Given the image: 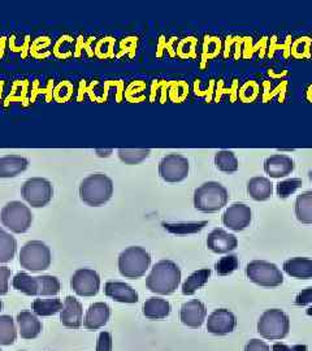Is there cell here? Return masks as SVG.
Here are the masks:
<instances>
[{
    "label": "cell",
    "mask_w": 312,
    "mask_h": 351,
    "mask_svg": "<svg viewBox=\"0 0 312 351\" xmlns=\"http://www.w3.org/2000/svg\"><path fill=\"white\" fill-rule=\"evenodd\" d=\"M190 172V163L184 155H165L159 163V175L165 182L176 184L187 180Z\"/></svg>",
    "instance_id": "obj_10"
},
{
    "label": "cell",
    "mask_w": 312,
    "mask_h": 351,
    "mask_svg": "<svg viewBox=\"0 0 312 351\" xmlns=\"http://www.w3.org/2000/svg\"><path fill=\"white\" fill-rule=\"evenodd\" d=\"M17 339V329L10 315H1L0 316V345L10 346L13 345Z\"/></svg>",
    "instance_id": "obj_30"
},
{
    "label": "cell",
    "mask_w": 312,
    "mask_h": 351,
    "mask_svg": "<svg viewBox=\"0 0 312 351\" xmlns=\"http://www.w3.org/2000/svg\"><path fill=\"white\" fill-rule=\"evenodd\" d=\"M207 247L215 254H228L238 247V239L235 234L224 229H213L207 237Z\"/></svg>",
    "instance_id": "obj_17"
},
{
    "label": "cell",
    "mask_w": 312,
    "mask_h": 351,
    "mask_svg": "<svg viewBox=\"0 0 312 351\" xmlns=\"http://www.w3.org/2000/svg\"><path fill=\"white\" fill-rule=\"evenodd\" d=\"M21 197L34 208L46 207L53 197V186L49 180L33 177L26 180L21 188Z\"/></svg>",
    "instance_id": "obj_9"
},
{
    "label": "cell",
    "mask_w": 312,
    "mask_h": 351,
    "mask_svg": "<svg viewBox=\"0 0 312 351\" xmlns=\"http://www.w3.org/2000/svg\"><path fill=\"white\" fill-rule=\"evenodd\" d=\"M112 195V180L103 172L88 176L80 185V198L90 207H100L106 204Z\"/></svg>",
    "instance_id": "obj_2"
},
{
    "label": "cell",
    "mask_w": 312,
    "mask_h": 351,
    "mask_svg": "<svg viewBox=\"0 0 312 351\" xmlns=\"http://www.w3.org/2000/svg\"><path fill=\"white\" fill-rule=\"evenodd\" d=\"M0 351H1V349H0Z\"/></svg>",
    "instance_id": "obj_46"
},
{
    "label": "cell",
    "mask_w": 312,
    "mask_h": 351,
    "mask_svg": "<svg viewBox=\"0 0 312 351\" xmlns=\"http://www.w3.org/2000/svg\"><path fill=\"white\" fill-rule=\"evenodd\" d=\"M248 193L254 201H268L274 194V184L267 177H262V176L252 177L248 182Z\"/></svg>",
    "instance_id": "obj_22"
},
{
    "label": "cell",
    "mask_w": 312,
    "mask_h": 351,
    "mask_svg": "<svg viewBox=\"0 0 312 351\" xmlns=\"http://www.w3.org/2000/svg\"><path fill=\"white\" fill-rule=\"evenodd\" d=\"M245 351H271L269 346L261 339H250L245 346Z\"/></svg>",
    "instance_id": "obj_40"
},
{
    "label": "cell",
    "mask_w": 312,
    "mask_h": 351,
    "mask_svg": "<svg viewBox=\"0 0 312 351\" xmlns=\"http://www.w3.org/2000/svg\"><path fill=\"white\" fill-rule=\"evenodd\" d=\"M171 303L159 297H151L143 304V315L150 320H162L171 314Z\"/></svg>",
    "instance_id": "obj_24"
},
{
    "label": "cell",
    "mask_w": 312,
    "mask_h": 351,
    "mask_svg": "<svg viewBox=\"0 0 312 351\" xmlns=\"http://www.w3.org/2000/svg\"><path fill=\"white\" fill-rule=\"evenodd\" d=\"M207 316V308L203 302L198 300L187 302L180 310V320L184 326L189 328H200L203 326Z\"/></svg>",
    "instance_id": "obj_15"
},
{
    "label": "cell",
    "mask_w": 312,
    "mask_h": 351,
    "mask_svg": "<svg viewBox=\"0 0 312 351\" xmlns=\"http://www.w3.org/2000/svg\"><path fill=\"white\" fill-rule=\"evenodd\" d=\"M181 284V269L172 261H160L151 268L146 287L159 295L173 294Z\"/></svg>",
    "instance_id": "obj_1"
},
{
    "label": "cell",
    "mask_w": 312,
    "mask_h": 351,
    "mask_svg": "<svg viewBox=\"0 0 312 351\" xmlns=\"http://www.w3.org/2000/svg\"><path fill=\"white\" fill-rule=\"evenodd\" d=\"M111 152H112V150H97V154H98V156H110V155H111Z\"/></svg>",
    "instance_id": "obj_42"
},
{
    "label": "cell",
    "mask_w": 312,
    "mask_h": 351,
    "mask_svg": "<svg viewBox=\"0 0 312 351\" xmlns=\"http://www.w3.org/2000/svg\"><path fill=\"white\" fill-rule=\"evenodd\" d=\"M12 275L11 268L0 267V295L8 294V282Z\"/></svg>",
    "instance_id": "obj_37"
},
{
    "label": "cell",
    "mask_w": 312,
    "mask_h": 351,
    "mask_svg": "<svg viewBox=\"0 0 312 351\" xmlns=\"http://www.w3.org/2000/svg\"><path fill=\"white\" fill-rule=\"evenodd\" d=\"M246 276L251 282L263 288H276L284 282L281 269L276 264L265 261L250 262L246 265Z\"/></svg>",
    "instance_id": "obj_8"
},
{
    "label": "cell",
    "mask_w": 312,
    "mask_h": 351,
    "mask_svg": "<svg viewBox=\"0 0 312 351\" xmlns=\"http://www.w3.org/2000/svg\"><path fill=\"white\" fill-rule=\"evenodd\" d=\"M32 308L38 316H52L62 311V302L59 298L36 300L32 304Z\"/></svg>",
    "instance_id": "obj_31"
},
{
    "label": "cell",
    "mask_w": 312,
    "mask_h": 351,
    "mask_svg": "<svg viewBox=\"0 0 312 351\" xmlns=\"http://www.w3.org/2000/svg\"><path fill=\"white\" fill-rule=\"evenodd\" d=\"M252 211L245 203H233L223 213V224L233 232H242L251 224Z\"/></svg>",
    "instance_id": "obj_12"
},
{
    "label": "cell",
    "mask_w": 312,
    "mask_h": 351,
    "mask_svg": "<svg viewBox=\"0 0 312 351\" xmlns=\"http://www.w3.org/2000/svg\"><path fill=\"white\" fill-rule=\"evenodd\" d=\"M119 272L125 278H139L145 276L151 265L149 251L141 246H130L119 255Z\"/></svg>",
    "instance_id": "obj_4"
},
{
    "label": "cell",
    "mask_w": 312,
    "mask_h": 351,
    "mask_svg": "<svg viewBox=\"0 0 312 351\" xmlns=\"http://www.w3.org/2000/svg\"><path fill=\"white\" fill-rule=\"evenodd\" d=\"M216 272L219 276H228L233 272H236L239 268V259L237 255H225L223 258L219 259V262L215 265Z\"/></svg>",
    "instance_id": "obj_34"
},
{
    "label": "cell",
    "mask_w": 312,
    "mask_h": 351,
    "mask_svg": "<svg viewBox=\"0 0 312 351\" xmlns=\"http://www.w3.org/2000/svg\"><path fill=\"white\" fill-rule=\"evenodd\" d=\"M40 280V297H53L60 291V281L55 276H39Z\"/></svg>",
    "instance_id": "obj_36"
},
{
    "label": "cell",
    "mask_w": 312,
    "mask_h": 351,
    "mask_svg": "<svg viewBox=\"0 0 312 351\" xmlns=\"http://www.w3.org/2000/svg\"><path fill=\"white\" fill-rule=\"evenodd\" d=\"M111 317V307L104 302L93 303L88 307L84 320V326L88 330H97L106 326Z\"/></svg>",
    "instance_id": "obj_18"
},
{
    "label": "cell",
    "mask_w": 312,
    "mask_h": 351,
    "mask_svg": "<svg viewBox=\"0 0 312 351\" xmlns=\"http://www.w3.org/2000/svg\"><path fill=\"white\" fill-rule=\"evenodd\" d=\"M13 288L29 297H40V280L39 276L33 277L25 272H19L12 280Z\"/></svg>",
    "instance_id": "obj_25"
},
{
    "label": "cell",
    "mask_w": 312,
    "mask_h": 351,
    "mask_svg": "<svg viewBox=\"0 0 312 351\" xmlns=\"http://www.w3.org/2000/svg\"><path fill=\"white\" fill-rule=\"evenodd\" d=\"M104 294L113 301L120 302V303H137L139 301L136 289L132 288L130 285L120 282V281H108L104 285Z\"/></svg>",
    "instance_id": "obj_19"
},
{
    "label": "cell",
    "mask_w": 312,
    "mask_h": 351,
    "mask_svg": "<svg viewBox=\"0 0 312 351\" xmlns=\"http://www.w3.org/2000/svg\"><path fill=\"white\" fill-rule=\"evenodd\" d=\"M20 265L26 271L42 272L51 265L50 247L42 241H29L20 251Z\"/></svg>",
    "instance_id": "obj_5"
},
{
    "label": "cell",
    "mask_w": 312,
    "mask_h": 351,
    "mask_svg": "<svg viewBox=\"0 0 312 351\" xmlns=\"http://www.w3.org/2000/svg\"><path fill=\"white\" fill-rule=\"evenodd\" d=\"M294 303H296V306H300V307H304V306L312 304V287L303 289L300 294L297 295Z\"/></svg>",
    "instance_id": "obj_39"
},
{
    "label": "cell",
    "mask_w": 312,
    "mask_h": 351,
    "mask_svg": "<svg viewBox=\"0 0 312 351\" xmlns=\"http://www.w3.org/2000/svg\"><path fill=\"white\" fill-rule=\"evenodd\" d=\"M97 351H112V336L110 332H101L97 341Z\"/></svg>",
    "instance_id": "obj_38"
},
{
    "label": "cell",
    "mask_w": 312,
    "mask_h": 351,
    "mask_svg": "<svg viewBox=\"0 0 312 351\" xmlns=\"http://www.w3.org/2000/svg\"><path fill=\"white\" fill-rule=\"evenodd\" d=\"M1 224L13 233L21 234L29 230L33 223V213L30 208L19 201L7 203L0 213Z\"/></svg>",
    "instance_id": "obj_7"
},
{
    "label": "cell",
    "mask_w": 312,
    "mask_h": 351,
    "mask_svg": "<svg viewBox=\"0 0 312 351\" xmlns=\"http://www.w3.org/2000/svg\"><path fill=\"white\" fill-rule=\"evenodd\" d=\"M17 251V241L11 233L0 228V263L12 262Z\"/></svg>",
    "instance_id": "obj_29"
},
{
    "label": "cell",
    "mask_w": 312,
    "mask_h": 351,
    "mask_svg": "<svg viewBox=\"0 0 312 351\" xmlns=\"http://www.w3.org/2000/svg\"><path fill=\"white\" fill-rule=\"evenodd\" d=\"M258 333L265 339H283L290 330V319L283 310L271 308L259 317Z\"/></svg>",
    "instance_id": "obj_6"
},
{
    "label": "cell",
    "mask_w": 312,
    "mask_h": 351,
    "mask_svg": "<svg viewBox=\"0 0 312 351\" xmlns=\"http://www.w3.org/2000/svg\"><path fill=\"white\" fill-rule=\"evenodd\" d=\"M302 185H303V182H302L300 178H287L284 181H280L276 185V191H277V195L281 199H287L291 194H294L297 190H300Z\"/></svg>",
    "instance_id": "obj_35"
},
{
    "label": "cell",
    "mask_w": 312,
    "mask_h": 351,
    "mask_svg": "<svg viewBox=\"0 0 312 351\" xmlns=\"http://www.w3.org/2000/svg\"><path fill=\"white\" fill-rule=\"evenodd\" d=\"M296 169V163L289 155L276 154L265 159L264 172L272 178H285Z\"/></svg>",
    "instance_id": "obj_16"
},
{
    "label": "cell",
    "mask_w": 312,
    "mask_h": 351,
    "mask_svg": "<svg viewBox=\"0 0 312 351\" xmlns=\"http://www.w3.org/2000/svg\"><path fill=\"white\" fill-rule=\"evenodd\" d=\"M211 277V269L210 268H202L195 272H193L187 277V281L182 284V294L184 295H193L197 290L203 288Z\"/></svg>",
    "instance_id": "obj_26"
},
{
    "label": "cell",
    "mask_w": 312,
    "mask_h": 351,
    "mask_svg": "<svg viewBox=\"0 0 312 351\" xmlns=\"http://www.w3.org/2000/svg\"><path fill=\"white\" fill-rule=\"evenodd\" d=\"M285 274L298 280L312 278V259L309 258H291L283 265Z\"/></svg>",
    "instance_id": "obj_23"
},
{
    "label": "cell",
    "mask_w": 312,
    "mask_h": 351,
    "mask_svg": "<svg viewBox=\"0 0 312 351\" xmlns=\"http://www.w3.org/2000/svg\"><path fill=\"white\" fill-rule=\"evenodd\" d=\"M29 160L19 155H7L0 158V178H13L25 172Z\"/></svg>",
    "instance_id": "obj_21"
},
{
    "label": "cell",
    "mask_w": 312,
    "mask_h": 351,
    "mask_svg": "<svg viewBox=\"0 0 312 351\" xmlns=\"http://www.w3.org/2000/svg\"><path fill=\"white\" fill-rule=\"evenodd\" d=\"M208 224V221H200V223H177V224H171V223H163V226L167 232L173 233V234H193L198 233L200 230L204 229V226Z\"/></svg>",
    "instance_id": "obj_33"
},
{
    "label": "cell",
    "mask_w": 312,
    "mask_h": 351,
    "mask_svg": "<svg viewBox=\"0 0 312 351\" xmlns=\"http://www.w3.org/2000/svg\"><path fill=\"white\" fill-rule=\"evenodd\" d=\"M71 288L80 297H95L99 293L100 276L94 269L80 268L71 278Z\"/></svg>",
    "instance_id": "obj_11"
},
{
    "label": "cell",
    "mask_w": 312,
    "mask_h": 351,
    "mask_svg": "<svg viewBox=\"0 0 312 351\" xmlns=\"http://www.w3.org/2000/svg\"><path fill=\"white\" fill-rule=\"evenodd\" d=\"M272 351H307L306 345H294V346H287L284 343H275L272 346Z\"/></svg>",
    "instance_id": "obj_41"
},
{
    "label": "cell",
    "mask_w": 312,
    "mask_h": 351,
    "mask_svg": "<svg viewBox=\"0 0 312 351\" xmlns=\"http://www.w3.org/2000/svg\"><path fill=\"white\" fill-rule=\"evenodd\" d=\"M309 178H310V181L312 182V169L309 172Z\"/></svg>",
    "instance_id": "obj_44"
},
{
    "label": "cell",
    "mask_w": 312,
    "mask_h": 351,
    "mask_svg": "<svg viewBox=\"0 0 312 351\" xmlns=\"http://www.w3.org/2000/svg\"><path fill=\"white\" fill-rule=\"evenodd\" d=\"M17 324L21 339H34L42 332V323L38 319L37 315L30 311H21L17 315Z\"/></svg>",
    "instance_id": "obj_20"
},
{
    "label": "cell",
    "mask_w": 312,
    "mask_h": 351,
    "mask_svg": "<svg viewBox=\"0 0 312 351\" xmlns=\"http://www.w3.org/2000/svg\"><path fill=\"white\" fill-rule=\"evenodd\" d=\"M306 314L309 315V316H312V306L306 311Z\"/></svg>",
    "instance_id": "obj_43"
},
{
    "label": "cell",
    "mask_w": 312,
    "mask_h": 351,
    "mask_svg": "<svg viewBox=\"0 0 312 351\" xmlns=\"http://www.w3.org/2000/svg\"><path fill=\"white\" fill-rule=\"evenodd\" d=\"M1 310H3V302L0 300V313H1Z\"/></svg>",
    "instance_id": "obj_45"
},
{
    "label": "cell",
    "mask_w": 312,
    "mask_h": 351,
    "mask_svg": "<svg viewBox=\"0 0 312 351\" xmlns=\"http://www.w3.org/2000/svg\"><path fill=\"white\" fill-rule=\"evenodd\" d=\"M193 201L195 210L200 213H217L228 204L229 194L223 184L217 181H208L195 189Z\"/></svg>",
    "instance_id": "obj_3"
},
{
    "label": "cell",
    "mask_w": 312,
    "mask_h": 351,
    "mask_svg": "<svg viewBox=\"0 0 312 351\" xmlns=\"http://www.w3.org/2000/svg\"><path fill=\"white\" fill-rule=\"evenodd\" d=\"M149 149H120L117 151L119 159L126 165H138L150 156Z\"/></svg>",
    "instance_id": "obj_32"
},
{
    "label": "cell",
    "mask_w": 312,
    "mask_h": 351,
    "mask_svg": "<svg viewBox=\"0 0 312 351\" xmlns=\"http://www.w3.org/2000/svg\"><path fill=\"white\" fill-rule=\"evenodd\" d=\"M237 326V317L226 308H217L208 316L207 330L215 336H226Z\"/></svg>",
    "instance_id": "obj_13"
},
{
    "label": "cell",
    "mask_w": 312,
    "mask_h": 351,
    "mask_svg": "<svg viewBox=\"0 0 312 351\" xmlns=\"http://www.w3.org/2000/svg\"><path fill=\"white\" fill-rule=\"evenodd\" d=\"M60 322L65 328L80 329L84 323V307L81 302L72 295H68L62 302Z\"/></svg>",
    "instance_id": "obj_14"
},
{
    "label": "cell",
    "mask_w": 312,
    "mask_h": 351,
    "mask_svg": "<svg viewBox=\"0 0 312 351\" xmlns=\"http://www.w3.org/2000/svg\"><path fill=\"white\" fill-rule=\"evenodd\" d=\"M215 165L219 171L224 173H235L239 168L237 156L233 151L221 150L215 154Z\"/></svg>",
    "instance_id": "obj_28"
},
{
    "label": "cell",
    "mask_w": 312,
    "mask_h": 351,
    "mask_svg": "<svg viewBox=\"0 0 312 351\" xmlns=\"http://www.w3.org/2000/svg\"><path fill=\"white\" fill-rule=\"evenodd\" d=\"M294 211L300 223L312 224V191H304L297 197Z\"/></svg>",
    "instance_id": "obj_27"
}]
</instances>
